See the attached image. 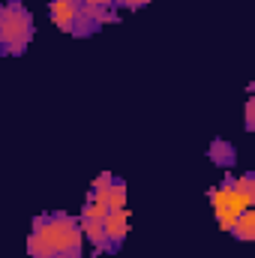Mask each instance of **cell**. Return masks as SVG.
I'll list each match as a JSON object with an SVG mask.
<instances>
[{"label": "cell", "mask_w": 255, "mask_h": 258, "mask_svg": "<svg viewBox=\"0 0 255 258\" xmlns=\"http://www.w3.org/2000/svg\"><path fill=\"white\" fill-rule=\"evenodd\" d=\"M210 201H213V210H216V219L219 225L228 231V225L243 213L249 210L255 201V180L252 174H243V177H228L222 186H216L210 192Z\"/></svg>", "instance_id": "3"}, {"label": "cell", "mask_w": 255, "mask_h": 258, "mask_svg": "<svg viewBox=\"0 0 255 258\" xmlns=\"http://www.w3.org/2000/svg\"><path fill=\"white\" fill-rule=\"evenodd\" d=\"M87 198H93L96 204H102L108 213L111 210H123L126 207V183L114 174H99L90 186Z\"/></svg>", "instance_id": "5"}, {"label": "cell", "mask_w": 255, "mask_h": 258, "mask_svg": "<svg viewBox=\"0 0 255 258\" xmlns=\"http://www.w3.org/2000/svg\"><path fill=\"white\" fill-rule=\"evenodd\" d=\"M102 231H105V249H102V252H117L120 243H123V237H126V231H129L126 207H123V210H111V213H105V219H102Z\"/></svg>", "instance_id": "6"}, {"label": "cell", "mask_w": 255, "mask_h": 258, "mask_svg": "<svg viewBox=\"0 0 255 258\" xmlns=\"http://www.w3.org/2000/svg\"><path fill=\"white\" fill-rule=\"evenodd\" d=\"M228 231H231V237L234 240H255V213H252V207L249 210H243L231 225H228Z\"/></svg>", "instance_id": "7"}, {"label": "cell", "mask_w": 255, "mask_h": 258, "mask_svg": "<svg viewBox=\"0 0 255 258\" xmlns=\"http://www.w3.org/2000/svg\"><path fill=\"white\" fill-rule=\"evenodd\" d=\"M48 15H51V21L63 33H72V36H90V33H96V24L84 12V0H51L48 3Z\"/></svg>", "instance_id": "4"}, {"label": "cell", "mask_w": 255, "mask_h": 258, "mask_svg": "<svg viewBox=\"0 0 255 258\" xmlns=\"http://www.w3.org/2000/svg\"><path fill=\"white\" fill-rule=\"evenodd\" d=\"M117 6H126V9H141V6H147L150 0H114Z\"/></svg>", "instance_id": "10"}, {"label": "cell", "mask_w": 255, "mask_h": 258, "mask_svg": "<svg viewBox=\"0 0 255 258\" xmlns=\"http://www.w3.org/2000/svg\"><path fill=\"white\" fill-rule=\"evenodd\" d=\"M33 42V15L21 0L0 3V51L3 54H24Z\"/></svg>", "instance_id": "2"}, {"label": "cell", "mask_w": 255, "mask_h": 258, "mask_svg": "<svg viewBox=\"0 0 255 258\" xmlns=\"http://www.w3.org/2000/svg\"><path fill=\"white\" fill-rule=\"evenodd\" d=\"M27 252L30 258H81L84 234L78 216H69L60 210L36 216L27 234Z\"/></svg>", "instance_id": "1"}, {"label": "cell", "mask_w": 255, "mask_h": 258, "mask_svg": "<svg viewBox=\"0 0 255 258\" xmlns=\"http://www.w3.org/2000/svg\"><path fill=\"white\" fill-rule=\"evenodd\" d=\"M84 6H93V9H117L114 0H84Z\"/></svg>", "instance_id": "9"}, {"label": "cell", "mask_w": 255, "mask_h": 258, "mask_svg": "<svg viewBox=\"0 0 255 258\" xmlns=\"http://www.w3.org/2000/svg\"><path fill=\"white\" fill-rule=\"evenodd\" d=\"M210 159H213L216 165H231V162H234V147H231L228 141H213V144H210Z\"/></svg>", "instance_id": "8"}, {"label": "cell", "mask_w": 255, "mask_h": 258, "mask_svg": "<svg viewBox=\"0 0 255 258\" xmlns=\"http://www.w3.org/2000/svg\"><path fill=\"white\" fill-rule=\"evenodd\" d=\"M252 117H255V102H246V132H252L255 129Z\"/></svg>", "instance_id": "11"}]
</instances>
